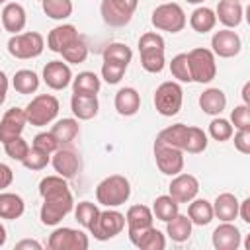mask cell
Wrapping results in <instances>:
<instances>
[{
    "label": "cell",
    "instance_id": "6da1fadb",
    "mask_svg": "<svg viewBox=\"0 0 250 250\" xmlns=\"http://www.w3.org/2000/svg\"><path fill=\"white\" fill-rule=\"evenodd\" d=\"M39 193L43 197V205L39 211L41 223L47 227L59 225L72 211V193L62 176H47L39 182Z\"/></svg>",
    "mask_w": 250,
    "mask_h": 250
},
{
    "label": "cell",
    "instance_id": "7a4b0ae2",
    "mask_svg": "<svg viewBox=\"0 0 250 250\" xmlns=\"http://www.w3.org/2000/svg\"><path fill=\"white\" fill-rule=\"evenodd\" d=\"M131 197V184L125 176L113 174L104 178L96 188V199L104 207H119Z\"/></svg>",
    "mask_w": 250,
    "mask_h": 250
},
{
    "label": "cell",
    "instance_id": "3957f363",
    "mask_svg": "<svg viewBox=\"0 0 250 250\" xmlns=\"http://www.w3.org/2000/svg\"><path fill=\"white\" fill-rule=\"evenodd\" d=\"M139 53H141V64L146 72H160L166 64L164 61V39L156 31H146L139 39Z\"/></svg>",
    "mask_w": 250,
    "mask_h": 250
},
{
    "label": "cell",
    "instance_id": "277c9868",
    "mask_svg": "<svg viewBox=\"0 0 250 250\" xmlns=\"http://www.w3.org/2000/svg\"><path fill=\"white\" fill-rule=\"evenodd\" d=\"M23 111L27 123H31L33 127H43L59 115V100L53 94H39L27 104Z\"/></svg>",
    "mask_w": 250,
    "mask_h": 250
},
{
    "label": "cell",
    "instance_id": "5b68a950",
    "mask_svg": "<svg viewBox=\"0 0 250 250\" xmlns=\"http://www.w3.org/2000/svg\"><path fill=\"white\" fill-rule=\"evenodd\" d=\"M152 25L160 31H168V33H178L186 27V14L184 8L176 2H164L160 6H156L152 10V18H150Z\"/></svg>",
    "mask_w": 250,
    "mask_h": 250
},
{
    "label": "cell",
    "instance_id": "8992f818",
    "mask_svg": "<svg viewBox=\"0 0 250 250\" xmlns=\"http://www.w3.org/2000/svg\"><path fill=\"white\" fill-rule=\"evenodd\" d=\"M188 62H189L191 82L207 84L217 76V62L211 49H203V47L191 49L188 53Z\"/></svg>",
    "mask_w": 250,
    "mask_h": 250
},
{
    "label": "cell",
    "instance_id": "52a82bcc",
    "mask_svg": "<svg viewBox=\"0 0 250 250\" xmlns=\"http://www.w3.org/2000/svg\"><path fill=\"white\" fill-rule=\"evenodd\" d=\"M45 49V39L37 31H25V33H16L8 41V53L16 59H35L43 53Z\"/></svg>",
    "mask_w": 250,
    "mask_h": 250
},
{
    "label": "cell",
    "instance_id": "ba28073f",
    "mask_svg": "<svg viewBox=\"0 0 250 250\" xmlns=\"http://www.w3.org/2000/svg\"><path fill=\"white\" fill-rule=\"evenodd\" d=\"M182 102H184V90L178 82H162L156 92H154V105L156 111L164 117H172L182 109Z\"/></svg>",
    "mask_w": 250,
    "mask_h": 250
},
{
    "label": "cell",
    "instance_id": "9c48e42d",
    "mask_svg": "<svg viewBox=\"0 0 250 250\" xmlns=\"http://www.w3.org/2000/svg\"><path fill=\"white\" fill-rule=\"evenodd\" d=\"M152 150H154L156 166H158V170L162 174L176 176V174H180L184 170V150H180V148H176V146L160 141L158 137L154 141Z\"/></svg>",
    "mask_w": 250,
    "mask_h": 250
},
{
    "label": "cell",
    "instance_id": "30bf717a",
    "mask_svg": "<svg viewBox=\"0 0 250 250\" xmlns=\"http://www.w3.org/2000/svg\"><path fill=\"white\" fill-rule=\"evenodd\" d=\"M137 6H139V0H102L100 12L107 25L123 27L131 21Z\"/></svg>",
    "mask_w": 250,
    "mask_h": 250
},
{
    "label": "cell",
    "instance_id": "8fae6325",
    "mask_svg": "<svg viewBox=\"0 0 250 250\" xmlns=\"http://www.w3.org/2000/svg\"><path fill=\"white\" fill-rule=\"evenodd\" d=\"M47 246L51 250H86L90 246V240L86 232L70 227H62L51 232Z\"/></svg>",
    "mask_w": 250,
    "mask_h": 250
},
{
    "label": "cell",
    "instance_id": "7c38bea8",
    "mask_svg": "<svg viewBox=\"0 0 250 250\" xmlns=\"http://www.w3.org/2000/svg\"><path fill=\"white\" fill-rule=\"evenodd\" d=\"M125 229V215L115 211L113 207H107V211H100L98 223L94 227V230L90 234H94L96 240H109L113 236H117L121 230Z\"/></svg>",
    "mask_w": 250,
    "mask_h": 250
},
{
    "label": "cell",
    "instance_id": "4fadbf2b",
    "mask_svg": "<svg viewBox=\"0 0 250 250\" xmlns=\"http://www.w3.org/2000/svg\"><path fill=\"white\" fill-rule=\"evenodd\" d=\"M154 215L152 209H148L146 205H131L127 215H125V223H127V232H129V240L135 244L137 238L152 227Z\"/></svg>",
    "mask_w": 250,
    "mask_h": 250
},
{
    "label": "cell",
    "instance_id": "5bb4252c",
    "mask_svg": "<svg viewBox=\"0 0 250 250\" xmlns=\"http://www.w3.org/2000/svg\"><path fill=\"white\" fill-rule=\"evenodd\" d=\"M211 47H213L211 49L213 55H217L221 59H230V57H234V55L240 53L242 41H240V37H238L236 31H232V29L227 27V29H219V31L213 33Z\"/></svg>",
    "mask_w": 250,
    "mask_h": 250
},
{
    "label": "cell",
    "instance_id": "9a60e30c",
    "mask_svg": "<svg viewBox=\"0 0 250 250\" xmlns=\"http://www.w3.org/2000/svg\"><path fill=\"white\" fill-rule=\"evenodd\" d=\"M168 195H172L178 203H189L199 191V182L191 174H176L168 186Z\"/></svg>",
    "mask_w": 250,
    "mask_h": 250
},
{
    "label": "cell",
    "instance_id": "2e32d148",
    "mask_svg": "<svg viewBox=\"0 0 250 250\" xmlns=\"http://www.w3.org/2000/svg\"><path fill=\"white\" fill-rule=\"evenodd\" d=\"M43 82L51 90H64L72 82V70L62 61H51L43 68Z\"/></svg>",
    "mask_w": 250,
    "mask_h": 250
},
{
    "label": "cell",
    "instance_id": "e0dca14e",
    "mask_svg": "<svg viewBox=\"0 0 250 250\" xmlns=\"http://www.w3.org/2000/svg\"><path fill=\"white\" fill-rule=\"evenodd\" d=\"M25 123H27L25 111L20 107H10L0 119V143H8L10 139L20 137Z\"/></svg>",
    "mask_w": 250,
    "mask_h": 250
},
{
    "label": "cell",
    "instance_id": "ac0fdd59",
    "mask_svg": "<svg viewBox=\"0 0 250 250\" xmlns=\"http://www.w3.org/2000/svg\"><path fill=\"white\" fill-rule=\"evenodd\" d=\"M213 246L215 250H236L240 246V240H242V234L238 230V227H234L230 221H223V225H219L215 230H213Z\"/></svg>",
    "mask_w": 250,
    "mask_h": 250
},
{
    "label": "cell",
    "instance_id": "d6986e66",
    "mask_svg": "<svg viewBox=\"0 0 250 250\" xmlns=\"http://www.w3.org/2000/svg\"><path fill=\"white\" fill-rule=\"evenodd\" d=\"M51 162H53L55 172L59 176H62L64 180L74 178L78 174V170H80V158L70 148H57L55 156L51 158Z\"/></svg>",
    "mask_w": 250,
    "mask_h": 250
},
{
    "label": "cell",
    "instance_id": "ffe728a7",
    "mask_svg": "<svg viewBox=\"0 0 250 250\" xmlns=\"http://www.w3.org/2000/svg\"><path fill=\"white\" fill-rule=\"evenodd\" d=\"M76 39H80L76 27L70 25V23H62V25H57V27H53V29L49 31V35H47V47H49L53 53H59V55H61V53H62L68 45H72Z\"/></svg>",
    "mask_w": 250,
    "mask_h": 250
},
{
    "label": "cell",
    "instance_id": "44dd1931",
    "mask_svg": "<svg viewBox=\"0 0 250 250\" xmlns=\"http://www.w3.org/2000/svg\"><path fill=\"white\" fill-rule=\"evenodd\" d=\"M25 21H27V16H25V10H23L21 4L8 2L4 6V10H2V27L6 31L16 35V33H20L25 27Z\"/></svg>",
    "mask_w": 250,
    "mask_h": 250
},
{
    "label": "cell",
    "instance_id": "7402d4cb",
    "mask_svg": "<svg viewBox=\"0 0 250 250\" xmlns=\"http://www.w3.org/2000/svg\"><path fill=\"white\" fill-rule=\"evenodd\" d=\"M211 205H213V217H217L219 221L229 223L238 217V199H236V195H232L229 191L219 193Z\"/></svg>",
    "mask_w": 250,
    "mask_h": 250
},
{
    "label": "cell",
    "instance_id": "603a6c76",
    "mask_svg": "<svg viewBox=\"0 0 250 250\" xmlns=\"http://www.w3.org/2000/svg\"><path fill=\"white\" fill-rule=\"evenodd\" d=\"M242 14H244L242 4L236 2V0H219L217 10H215L217 20H219L223 25H227L229 29L240 25V21H242Z\"/></svg>",
    "mask_w": 250,
    "mask_h": 250
},
{
    "label": "cell",
    "instance_id": "cb8c5ba5",
    "mask_svg": "<svg viewBox=\"0 0 250 250\" xmlns=\"http://www.w3.org/2000/svg\"><path fill=\"white\" fill-rule=\"evenodd\" d=\"M70 109H72V113H74L76 119L88 121V119H92V117L98 115L100 104H98V98L96 96L72 94V98H70Z\"/></svg>",
    "mask_w": 250,
    "mask_h": 250
},
{
    "label": "cell",
    "instance_id": "d4e9b609",
    "mask_svg": "<svg viewBox=\"0 0 250 250\" xmlns=\"http://www.w3.org/2000/svg\"><path fill=\"white\" fill-rule=\"evenodd\" d=\"M141 107V94L135 90V88H121L117 94H115V109L119 115H125V117H131L139 111Z\"/></svg>",
    "mask_w": 250,
    "mask_h": 250
},
{
    "label": "cell",
    "instance_id": "484cf974",
    "mask_svg": "<svg viewBox=\"0 0 250 250\" xmlns=\"http://www.w3.org/2000/svg\"><path fill=\"white\" fill-rule=\"evenodd\" d=\"M199 107L207 115H219L227 107V96L221 88H207L199 96Z\"/></svg>",
    "mask_w": 250,
    "mask_h": 250
},
{
    "label": "cell",
    "instance_id": "4316f807",
    "mask_svg": "<svg viewBox=\"0 0 250 250\" xmlns=\"http://www.w3.org/2000/svg\"><path fill=\"white\" fill-rule=\"evenodd\" d=\"M191 227H193V223L189 221V217L178 213L170 221H166V234L174 242H186L191 236Z\"/></svg>",
    "mask_w": 250,
    "mask_h": 250
},
{
    "label": "cell",
    "instance_id": "83f0119b",
    "mask_svg": "<svg viewBox=\"0 0 250 250\" xmlns=\"http://www.w3.org/2000/svg\"><path fill=\"white\" fill-rule=\"evenodd\" d=\"M25 211V203L18 193H2L0 191V219H20Z\"/></svg>",
    "mask_w": 250,
    "mask_h": 250
},
{
    "label": "cell",
    "instance_id": "f1b7e54d",
    "mask_svg": "<svg viewBox=\"0 0 250 250\" xmlns=\"http://www.w3.org/2000/svg\"><path fill=\"white\" fill-rule=\"evenodd\" d=\"M102 88L100 78L96 76V72L84 70L78 72L76 78H72V94H82V96H96Z\"/></svg>",
    "mask_w": 250,
    "mask_h": 250
},
{
    "label": "cell",
    "instance_id": "f546056e",
    "mask_svg": "<svg viewBox=\"0 0 250 250\" xmlns=\"http://www.w3.org/2000/svg\"><path fill=\"white\" fill-rule=\"evenodd\" d=\"M188 217L193 225L197 227H205L213 221V205L207 199H191L189 207H188Z\"/></svg>",
    "mask_w": 250,
    "mask_h": 250
},
{
    "label": "cell",
    "instance_id": "4dcf8cb0",
    "mask_svg": "<svg viewBox=\"0 0 250 250\" xmlns=\"http://www.w3.org/2000/svg\"><path fill=\"white\" fill-rule=\"evenodd\" d=\"M78 131H80L78 121L72 119V117H64V119H59L53 125L51 135L59 141V145H68V143H72L78 137Z\"/></svg>",
    "mask_w": 250,
    "mask_h": 250
},
{
    "label": "cell",
    "instance_id": "1f68e13d",
    "mask_svg": "<svg viewBox=\"0 0 250 250\" xmlns=\"http://www.w3.org/2000/svg\"><path fill=\"white\" fill-rule=\"evenodd\" d=\"M215 23H217L215 12H213L211 8H205V6L195 8V10L191 12V16H189V25H191V29L197 31V33H207V31H211V29L215 27Z\"/></svg>",
    "mask_w": 250,
    "mask_h": 250
},
{
    "label": "cell",
    "instance_id": "d6a6232c",
    "mask_svg": "<svg viewBox=\"0 0 250 250\" xmlns=\"http://www.w3.org/2000/svg\"><path fill=\"white\" fill-rule=\"evenodd\" d=\"M178 213H180V203L172 195H158L152 203V215L162 223L170 221Z\"/></svg>",
    "mask_w": 250,
    "mask_h": 250
},
{
    "label": "cell",
    "instance_id": "836d02e7",
    "mask_svg": "<svg viewBox=\"0 0 250 250\" xmlns=\"http://www.w3.org/2000/svg\"><path fill=\"white\" fill-rule=\"evenodd\" d=\"M12 86L18 94H33L37 92L39 88V76L33 72V70H27V68H21L14 74L12 78Z\"/></svg>",
    "mask_w": 250,
    "mask_h": 250
},
{
    "label": "cell",
    "instance_id": "e575fe53",
    "mask_svg": "<svg viewBox=\"0 0 250 250\" xmlns=\"http://www.w3.org/2000/svg\"><path fill=\"white\" fill-rule=\"evenodd\" d=\"M74 217H76V221H78L84 229H88V230L92 232L94 227H96V223H98L100 209H98L96 203H92V201H80V203L76 205V209H74Z\"/></svg>",
    "mask_w": 250,
    "mask_h": 250
},
{
    "label": "cell",
    "instance_id": "d590c367",
    "mask_svg": "<svg viewBox=\"0 0 250 250\" xmlns=\"http://www.w3.org/2000/svg\"><path fill=\"white\" fill-rule=\"evenodd\" d=\"M41 6L51 20L62 21L72 14V0H41Z\"/></svg>",
    "mask_w": 250,
    "mask_h": 250
},
{
    "label": "cell",
    "instance_id": "8d00e7d4",
    "mask_svg": "<svg viewBox=\"0 0 250 250\" xmlns=\"http://www.w3.org/2000/svg\"><path fill=\"white\" fill-rule=\"evenodd\" d=\"M186 135H188V125L176 123V125H170V127L162 129L158 133V139L164 141V143H168V145H172V146H176V148H180V150H184Z\"/></svg>",
    "mask_w": 250,
    "mask_h": 250
},
{
    "label": "cell",
    "instance_id": "74e56055",
    "mask_svg": "<svg viewBox=\"0 0 250 250\" xmlns=\"http://www.w3.org/2000/svg\"><path fill=\"white\" fill-rule=\"evenodd\" d=\"M207 135L203 129L199 127H193V125H188V135H186V145H184V152H191V154H197V152H203L207 148Z\"/></svg>",
    "mask_w": 250,
    "mask_h": 250
},
{
    "label": "cell",
    "instance_id": "f35d334b",
    "mask_svg": "<svg viewBox=\"0 0 250 250\" xmlns=\"http://www.w3.org/2000/svg\"><path fill=\"white\" fill-rule=\"evenodd\" d=\"M135 246L141 248V250H164L166 238H164V234H162L158 229L150 227V229H146V230L137 238Z\"/></svg>",
    "mask_w": 250,
    "mask_h": 250
},
{
    "label": "cell",
    "instance_id": "ab89813d",
    "mask_svg": "<svg viewBox=\"0 0 250 250\" xmlns=\"http://www.w3.org/2000/svg\"><path fill=\"white\" fill-rule=\"evenodd\" d=\"M133 59V51L125 45V43H109L104 49V61H111V62H121L125 66H129Z\"/></svg>",
    "mask_w": 250,
    "mask_h": 250
},
{
    "label": "cell",
    "instance_id": "60d3db41",
    "mask_svg": "<svg viewBox=\"0 0 250 250\" xmlns=\"http://www.w3.org/2000/svg\"><path fill=\"white\" fill-rule=\"evenodd\" d=\"M62 59L66 61V62H70V64H80V62H84L86 59H88V45L82 41V39H76L72 45H68L62 53Z\"/></svg>",
    "mask_w": 250,
    "mask_h": 250
},
{
    "label": "cell",
    "instance_id": "b9f144b4",
    "mask_svg": "<svg viewBox=\"0 0 250 250\" xmlns=\"http://www.w3.org/2000/svg\"><path fill=\"white\" fill-rule=\"evenodd\" d=\"M170 72L176 80L180 82H191V72H189V62H188V53H180L172 59L170 62Z\"/></svg>",
    "mask_w": 250,
    "mask_h": 250
},
{
    "label": "cell",
    "instance_id": "7bdbcfd3",
    "mask_svg": "<svg viewBox=\"0 0 250 250\" xmlns=\"http://www.w3.org/2000/svg\"><path fill=\"white\" fill-rule=\"evenodd\" d=\"M232 133H234V127L230 125V121H227V119H223V117H215V119L209 123V135H211L215 141H219V143L229 141V139L232 137Z\"/></svg>",
    "mask_w": 250,
    "mask_h": 250
},
{
    "label": "cell",
    "instance_id": "ee69618b",
    "mask_svg": "<svg viewBox=\"0 0 250 250\" xmlns=\"http://www.w3.org/2000/svg\"><path fill=\"white\" fill-rule=\"evenodd\" d=\"M51 160V154L45 150H39L35 146H29V152L25 154V158L21 160V164L27 170H43Z\"/></svg>",
    "mask_w": 250,
    "mask_h": 250
},
{
    "label": "cell",
    "instance_id": "f6af8a7d",
    "mask_svg": "<svg viewBox=\"0 0 250 250\" xmlns=\"http://www.w3.org/2000/svg\"><path fill=\"white\" fill-rule=\"evenodd\" d=\"M125 70H127V66L121 64V62L104 61V64H102V78H104L107 84H117V82H121Z\"/></svg>",
    "mask_w": 250,
    "mask_h": 250
},
{
    "label": "cell",
    "instance_id": "bcb514c9",
    "mask_svg": "<svg viewBox=\"0 0 250 250\" xmlns=\"http://www.w3.org/2000/svg\"><path fill=\"white\" fill-rule=\"evenodd\" d=\"M4 150H6V154H8L12 160L21 162V160L25 158V154L29 152V145H27V143L21 139V135H20V137L10 139L8 143H4Z\"/></svg>",
    "mask_w": 250,
    "mask_h": 250
},
{
    "label": "cell",
    "instance_id": "7dc6e473",
    "mask_svg": "<svg viewBox=\"0 0 250 250\" xmlns=\"http://www.w3.org/2000/svg\"><path fill=\"white\" fill-rule=\"evenodd\" d=\"M230 125H234V129H250V107L246 104L236 105L230 111Z\"/></svg>",
    "mask_w": 250,
    "mask_h": 250
},
{
    "label": "cell",
    "instance_id": "c3c4849f",
    "mask_svg": "<svg viewBox=\"0 0 250 250\" xmlns=\"http://www.w3.org/2000/svg\"><path fill=\"white\" fill-rule=\"evenodd\" d=\"M33 146L39 148V150H45V152L53 154L61 145H59V141H57V139L51 135V131H49V133H37V135L33 137Z\"/></svg>",
    "mask_w": 250,
    "mask_h": 250
},
{
    "label": "cell",
    "instance_id": "681fc988",
    "mask_svg": "<svg viewBox=\"0 0 250 250\" xmlns=\"http://www.w3.org/2000/svg\"><path fill=\"white\" fill-rule=\"evenodd\" d=\"M234 148L242 154H250V129H238L234 133Z\"/></svg>",
    "mask_w": 250,
    "mask_h": 250
},
{
    "label": "cell",
    "instance_id": "f907efd6",
    "mask_svg": "<svg viewBox=\"0 0 250 250\" xmlns=\"http://www.w3.org/2000/svg\"><path fill=\"white\" fill-rule=\"evenodd\" d=\"M14 182V172L10 166H6L4 162H0V191L10 188V184Z\"/></svg>",
    "mask_w": 250,
    "mask_h": 250
},
{
    "label": "cell",
    "instance_id": "816d5d0a",
    "mask_svg": "<svg viewBox=\"0 0 250 250\" xmlns=\"http://www.w3.org/2000/svg\"><path fill=\"white\" fill-rule=\"evenodd\" d=\"M238 217L244 223H250V197H246L244 201H238Z\"/></svg>",
    "mask_w": 250,
    "mask_h": 250
},
{
    "label": "cell",
    "instance_id": "f5cc1de1",
    "mask_svg": "<svg viewBox=\"0 0 250 250\" xmlns=\"http://www.w3.org/2000/svg\"><path fill=\"white\" fill-rule=\"evenodd\" d=\"M6 94H8V76L0 70V105L6 102Z\"/></svg>",
    "mask_w": 250,
    "mask_h": 250
},
{
    "label": "cell",
    "instance_id": "db71d44e",
    "mask_svg": "<svg viewBox=\"0 0 250 250\" xmlns=\"http://www.w3.org/2000/svg\"><path fill=\"white\" fill-rule=\"evenodd\" d=\"M23 248H35V250H41V244L37 240H31V238H25V240H20L16 244V250H23Z\"/></svg>",
    "mask_w": 250,
    "mask_h": 250
},
{
    "label": "cell",
    "instance_id": "11a10c76",
    "mask_svg": "<svg viewBox=\"0 0 250 250\" xmlns=\"http://www.w3.org/2000/svg\"><path fill=\"white\" fill-rule=\"evenodd\" d=\"M242 100H244L246 105H250V82H246L244 88H242Z\"/></svg>",
    "mask_w": 250,
    "mask_h": 250
},
{
    "label": "cell",
    "instance_id": "9f6ffc18",
    "mask_svg": "<svg viewBox=\"0 0 250 250\" xmlns=\"http://www.w3.org/2000/svg\"><path fill=\"white\" fill-rule=\"evenodd\" d=\"M6 238H8V234H6V229H4V225L0 223V248L6 244Z\"/></svg>",
    "mask_w": 250,
    "mask_h": 250
},
{
    "label": "cell",
    "instance_id": "6f0895ef",
    "mask_svg": "<svg viewBox=\"0 0 250 250\" xmlns=\"http://www.w3.org/2000/svg\"><path fill=\"white\" fill-rule=\"evenodd\" d=\"M186 2H189V4H201V2H205V0H186Z\"/></svg>",
    "mask_w": 250,
    "mask_h": 250
},
{
    "label": "cell",
    "instance_id": "680465c9",
    "mask_svg": "<svg viewBox=\"0 0 250 250\" xmlns=\"http://www.w3.org/2000/svg\"><path fill=\"white\" fill-rule=\"evenodd\" d=\"M0 4H6V0H0Z\"/></svg>",
    "mask_w": 250,
    "mask_h": 250
},
{
    "label": "cell",
    "instance_id": "91938a15",
    "mask_svg": "<svg viewBox=\"0 0 250 250\" xmlns=\"http://www.w3.org/2000/svg\"><path fill=\"white\" fill-rule=\"evenodd\" d=\"M236 2H240V0H236Z\"/></svg>",
    "mask_w": 250,
    "mask_h": 250
},
{
    "label": "cell",
    "instance_id": "94428289",
    "mask_svg": "<svg viewBox=\"0 0 250 250\" xmlns=\"http://www.w3.org/2000/svg\"><path fill=\"white\" fill-rule=\"evenodd\" d=\"M0 33H2V31H0Z\"/></svg>",
    "mask_w": 250,
    "mask_h": 250
}]
</instances>
